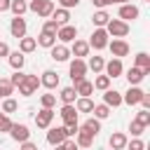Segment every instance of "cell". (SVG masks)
<instances>
[{
	"mask_svg": "<svg viewBox=\"0 0 150 150\" xmlns=\"http://www.w3.org/2000/svg\"><path fill=\"white\" fill-rule=\"evenodd\" d=\"M143 2H148V0H143Z\"/></svg>",
	"mask_w": 150,
	"mask_h": 150,
	"instance_id": "obj_52",
	"label": "cell"
},
{
	"mask_svg": "<svg viewBox=\"0 0 150 150\" xmlns=\"http://www.w3.org/2000/svg\"><path fill=\"white\" fill-rule=\"evenodd\" d=\"M16 143H21V141H26V138H30V131H28V127L26 124H19V122H12V129L7 131Z\"/></svg>",
	"mask_w": 150,
	"mask_h": 150,
	"instance_id": "obj_13",
	"label": "cell"
},
{
	"mask_svg": "<svg viewBox=\"0 0 150 150\" xmlns=\"http://www.w3.org/2000/svg\"><path fill=\"white\" fill-rule=\"evenodd\" d=\"M9 12H12L14 16H23V14L28 12V2H26V0H12V2H9Z\"/></svg>",
	"mask_w": 150,
	"mask_h": 150,
	"instance_id": "obj_29",
	"label": "cell"
},
{
	"mask_svg": "<svg viewBox=\"0 0 150 150\" xmlns=\"http://www.w3.org/2000/svg\"><path fill=\"white\" fill-rule=\"evenodd\" d=\"M42 30H49V33H56L59 30V23L49 16V19H45V23H42Z\"/></svg>",
	"mask_w": 150,
	"mask_h": 150,
	"instance_id": "obj_43",
	"label": "cell"
},
{
	"mask_svg": "<svg viewBox=\"0 0 150 150\" xmlns=\"http://www.w3.org/2000/svg\"><path fill=\"white\" fill-rule=\"evenodd\" d=\"M40 87H45V89H56V87H59V73H56V70H45L42 77H40Z\"/></svg>",
	"mask_w": 150,
	"mask_h": 150,
	"instance_id": "obj_15",
	"label": "cell"
},
{
	"mask_svg": "<svg viewBox=\"0 0 150 150\" xmlns=\"http://www.w3.org/2000/svg\"><path fill=\"white\" fill-rule=\"evenodd\" d=\"M103 103L110 105V108H117L122 105V91H115V89H103Z\"/></svg>",
	"mask_w": 150,
	"mask_h": 150,
	"instance_id": "obj_16",
	"label": "cell"
},
{
	"mask_svg": "<svg viewBox=\"0 0 150 150\" xmlns=\"http://www.w3.org/2000/svg\"><path fill=\"white\" fill-rule=\"evenodd\" d=\"M94 117H98V120H105L108 115H110V105H105V103H98V105H94Z\"/></svg>",
	"mask_w": 150,
	"mask_h": 150,
	"instance_id": "obj_37",
	"label": "cell"
},
{
	"mask_svg": "<svg viewBox=\"0 0 150 150\" xmlns=\"http://www.w3.org/2000/svg\"><path fill=\"white\" fill-rule=\"evenodd\" d=\"M103 66H105L103 56H91V59L87 61V70H94V75H96V73H103Z\"/></svg>",
	"mask_w": 150,
	"mask_h": 150,
	"instance_id": "obj_31",
	"label": "cell"
},
{
	"mask_svg": "<svg viewBox=\"0 0 150 150\" xmlns=\"http://www.w3.org/2000/svg\"><path fill=\"white\" fill-rule=\"evenodd\" d=\"M134 120H138V122H141L143 127H148V124H150V110H148V108H143V110H138Z\"/></svg>",
	"mask_w": 150,
	"mask_h": 150,
	"instance_id": "obj_40",
	"label": "cell"
},
{
	"mask_svg": "<svg viewBox=\"0 0 150 150\" xmlns=\"http://www.w3.org/2000/svg\"><path fill=\"white\" fill-rule=\"evenodd\" d=\"M23 77H26V73H21V70H16V73H14L12 77H9V82L14 84V89H16V87H19L21 82H23Z\"/></svg>",
	"mask_w": 150,
	"mask_h": 150,
	"instance_id": "obj_44",
	"label": "cell"
},
{
	"mask_svg": "<svg viewBox=\"0 0 150 150\" xmlns=\"http://www.w3.org/2000/svg\"><path fill=\"white\" fill-rule=\"evenodd\" d=\"M138 103H141L143 108H148V110H150V94H145V91H143V96H141V101H138Z\"/></svg>",
	"mask_w": 150,
	"mask_h": 150,
	"instance_id": "obj_48",
	"label": "cell"
},
{
	"mask_svg": "<svg viewBox=\"0 0 150 150\" xmlns=\"http://www.w3.org/2000/svg\"><path fill=\"white\" fill-rule=\"evenodd\" d=\"M28 9L35 12L40 19H49L52 12H54V2L52 0H30L28 2Z\"/></svg>",
	"mask_w": 150,
	"mask_h": 150,
	"instance_id": "obj_3",
	"label": "cell"
},
{
	"mask_svg": "<svg viewBox=\"0 0 150 150\" xmlns=\"http://www.w3.org/2000/svg\"><path fill=\"white\" fill-rule=\"evenodd\" d=\"M35 42L40 45V47H52L54 42H56V33H49V30H40V35L35 38Z\"/></svg>",
	"mask_w": 150,
	"mask_h": 150,
	"instance_id": "obj_24",
	"label": "cell"
},
{
	"mask_svg": "<svg viewBox=\"0 0 150 150\" xmlns=\"http://www.w3.org/2000/svg\"><path fill=\"white\" fill-rule=\"evenodd\" d=\"M75 91H77V96H91L94 94V82H89L87 77H82V80H77L75 84Z\"/></svg>",
	"mask_w": 150,
	"mask_h": 150,
	"instance_id": "obj_22",
	"label": "cell"
},
{
	"mask_svg": "<svg viewBox=\"0 0 150 150\" xmlns=\"http://www.w3.org/2000/svg\"><path fill=\"white\" fill-rule=\"evenodd\" d=\"M112 2H117V5H124V2H131V0H112Z\"/></svg>",
	"mask_w": 150,
	"mask_h": 150,
	"instance_id": "obj_51",
	"label": "cell"
},
{
	"mask_svg": "<svg viewBox=\"0 0 150 150\" xmlns=\"http://www.w3.org/2000/svg\"><path fill=\"white\" fill-rule=\"evenodd\" d=\"M145 75H150V73H145V70L138 68V66H131V68L127 70V82H129V84H141Z\"/></svg>",
	"mask_w": 150,
	"mask_h": 150,
	"instance_id": "obj_20",
	"label": "cell"
},
{
	"mask_svg": "<svg viewBox=\"0 0 150 150\" xmlns=\"http://www.w3.org/2000/svg\"><path fill=\"white\" fill-rule=\"evenodd\" d=\"M80 129L89 131V134L96 138V136H98V131H101V120H98V117H89V120H84V122L80 124Z\"/></svg>",
	"mask_w": 150,
	"mask_h": 150,
	"instance_id": "obj_23",
	"label": "cell"
},
{
	"mask_svg": "<svg viewBox=\"0 0 150 150\" xmlns=\"http://www.w3.org/2000/svg\"><path fill=\"white\" fill-rule=\"evenodd\" d=\"M49 52H52V59L54 61H59V63H63V61H68L70 59V47L68 45H63V42H54L52 47H49Z\"/></svg>",
	"mask_w": 150,
	"mask_h": 150,
	"instance_id": "obj_9",
	"label": "cell"
},
{
	"mask_svg": "<svg viewBox=\"0 0 150 150\" xmlns=\"http://www.w3.org/2000/svg\"><path fill=\"white\" fill-rule=\"evenodd\" d=\"M38 47V42H35V38H28V35H23V38H19V49L23 52V54H30L33 49Z\"/></svg>",
	"mask_w": 150,
	"mask_h": 150,
	"instance_id": "obj_30",
	"label": "cell"
},
{
	"mask_svg": "<svg viewBox=\"0 0 150 150\" xmlns=\"http://www.w3.org/2000/svg\"><path fill=\"white\" fill-rule=\"evenodd\" d=\"M110 87V77L103 73H96V77H94V89H98V91H103V89H108Z\"/></svg>",
	"mask_w": 150,
	"mask_h": 150,
	"instance_id": "obj_33",
	"label": "cell"
},
{
	"mask_svg": "<svg viewBox=\"0 0 150 150\" xmlns=\"http://www.w3.org/2000/svg\"><path fill=\"white\" fill-rule=\"evenodd\" d=\"M16 108H19V103H16L12 96H5V101H2V112H7V115H9V112H14Z\"/></svg>",
	"mask_w": 150,
	"mask_h": 150,
	"instance_id": "obj_39",
	"label": "cell"
},
{
	"mask_svg": "<svg viewBox=\"0 0 150 150\" xmlns=\"http://www.w3.org/2000/svg\"><path fill=\"white\" fill-rule=\"evenodd\" d=\"M40 105L42 108H54L56 105V94H42L40 96Z\"/></svg>",
	"mask_w": 150,
	"mask_h": 150,
	"instance_id": "obj_38",
	"label": "cell"
},
{
	"mask_svg": "<svg viewBox=\"0 0 150 150\" xmlns=\"http://www.w3.org/2000/svg\"><path fill=\"white\" fill-rule=\"evenodd\" d=\"M0 98H2V96H0Z\"/></svg>",
	"mask_w": 150,
	"mask_h": 150,
	"instance_id": "obj_53",
	"label": "cell"
},
{
	"mask_svg": "<svg viewBox=\"0 0 150 150\" xmlns=\"http://www.w3.org/2000/svg\"><path fill=\"white\" fill-rule=\"evenodd\" d=\"M89 42L87 40H73L70 42V56H77V59H84V56H89Z\"/></svg>",
	"mask_w": 150,
	"mask_h": 150,
	"instance_id": "obj_10",
	"label": "cell"
},
{
	"mask_svg": "<svg viewBox=\"0 0 150 150\" xmlns=\"http://www.w3.org/2000/svg\"><path fill=\"white\" fill-rule=\"evenodd\" d=\"M127 145H129V148H131V150H143V141H138V138H134V141H131V143H129V141H127Z\"/></svg>",
	"mask_w": 150,
	"mask_h": 150,
	"instance_id": "obj_46",
	"label": "cell"
},
{
	"mask_svg": "<svg viewBox=\"0 0 150 150\" xmlns=\"http://www.w3.org/2000/svg\"><path fill=\"white\" fill-rule=\"evenodd\" d=\"M134 66H138V68H143L145 73H150V56L145 54V52H138L136 54V63Z\"/></svg>",
	"mask_w": 150,
	"mask_h": 150,
	"instance_id": "obj_35",
	"label": "cell"
},
{
	"mask_svg": "<svg viewBox=\"0 0 150 150\" xmlns=\"http://www.w3.org/2000/svg\"><path fill=\"white\" fill-rule=\"evenodd\" d=\"M94 2V7H98V9H105L108 5H112V0H91Z\"/></svg>",
	"mask_w": 150,
	"mask_h": 150,
	"instance_id": "obj_47",
	"label": "cell"
},
{
	"mask_svg": "<svg viewBox=\"0 0 150 150\" xmlns=\"http://www.w3.org/2000/svg\"><path fill=\"white\" fill-rule=\"evenodd\" d=\"M9 2L12 0H0V12H7L9 9Z\"/></svg>",
	"mask_w": 150,
	"mask_h": 150,
	"instance_id": "obj_50",
	"label": "cell"
},
{
	"mask_svg": "<svg viewBox=\"0 0 150 150\" xmlns=\"http://www.w3.org/2000/svg\"><path fill=\"white\" fill-rule=\"evenodd\" d=\"M14 94V84L9 82V77H0V96H12Z\"/></svg>",
	"mask_w": 150,
	"mask_h": 150,
	"instance_id": "obj_36",
	"label": "cell"
},
{
	"mask_svg": "<svg viewBox=\"0 0 150 150\" xmlns=\"http://www.w3.org/2000/svg\"><path fill=\"white\" fill-rule=\"evenodd\" d=\"M143 129H145V127H143L138 120H131V124H129V131H131V136H141V134H143Z\"/></svg>",
	"mask_w": 150,
	"mask_h": 150,
	"instance_id": "obj_42",
	"label": "cell"
},
{
	"mask_svg": "<svg viewBox=\"0 0 150 150\" xmlns=\"http://www.w3.org/2000/svg\"><path fill=\"white\" fill-rule=\"evenodd\" d=\"M68 73H70V80H73V84H75L77 80H82V77L87 75V61L75 56V59L70 61V66H68Z\"/></svg>",
	"mask_w": 150,
	"mask_h": 150,
	"instance_id": "obj_4",
	"label": "cell"
},
{
	"mask_svg": "<svg viewBox=\"0 0 150 150\" xmlns=\"http://www.w3.org/2000/svg\"><path fill=\"white\" fill-rule=\"evenodd\" d=\"M103 70H105V75L112 80V77H120L122 73H124V66H122V59H117V56H112L105 66H103Z\"/></svg>",
	"mask_w": 150,
	"mask_h": 150,
	"instance_id": "obj_11",
	"label": "cell"
},
{
	"mask_svg": "<svg viewBox=\"0 0 150 150\" xmlns=\"http://www.w3.org/2000/svg\"><path fill=\"white\" fill-rule=\"evenodd\" d=\"M9 129H12V120H9V115H7V112H2V110H0V131H5V134H7Z\"/></svg>",
	"mask_w": 150,
	"mask_h": 150,
	"instance_id": "obj_41",
	"label": "cell"
},
{
	"mask_svg": "<svg viewBox=\"0 0 150 150\" xmlns=\"http://www.w3.org/2000/svg\"><path fill=\"white\" fill-rule=\"evenodd\" d=\"M127 141H129V138H127L122 131H115V134L110 136V141H108V143H110V148H112V150H124V148H127Z\"/></svg>",
	"mask_w": 150,
	"mask_h": 150,
	"instance_id": "obj_25",
	"label": "cell"
},
{
	"mask_svg": "<svg viewBox=\"0 0 150 150\" xmlns=\"http://www.w3.org/2000/svg\"><path fill=\"white\" fill-rule=\"evenodd\" d=\"M75 38H77V28H75L73 23H63V26H59V30H56V40H59V42L68 45V42H73Z\"/></svg>",
	"mask_w": 150,
	"mask_h": 150,
	"instance_id": "obj_7",
	"label": "cell"
},
{
	"mask_svg": "<svg viewBox=\"0 0 150 150\" xmlns=\"http://www.w3.org/2000/svg\"><path fill=\"white\" fill-rule=\"evenodd\" d=\"M7 61H9V66H12L14 70H21V68H23V63H26V54H23L21 49L9 52V54H7Z\"/></svg>",
	"mask_w": 150,
	"mask_h": 150,
	"instance_id": "obj_21",
	"label": "cell"
},
{
	"mask_svg": "<svg viewBox=\"0 0 150 150\" xmlns=\"http://www.w3.org/2000/svg\"><path fill=\"white\" fill-rule=\"evenodd\" d=\"M75 108H77V112H91L94 110V101L89 96H77L75 98Z\"/></svg>",
	"mask_w": 150,
	"mask_h": 150,
	"instance_id": "obj_27",
	"label": "cell"
},
{
	"mask_svg": "<svg viewBox=\"0 0 150 150\" xmlns=\"http://www.w3.org/2000/svg\"><path fill=\"white\" fill-rule=\"evenodd\" d=\"M38 87H40V77H38V75H26L23 82H21L16 89H19L21 96H33V94L38 91Z\"/></svg>",
	"mask_w": 150,
	"mask_h": 150,
	"instance_id": "obj_5",
	"label": "cell"
},
{
	"mask_svg": "<svg viewBox=\"0 0 150 150\" xmlns=\"http://www.w3.org/2000/svg\"><path fill=\"white\" fill-rule=\"evenodd\" d=\"M7 54H9V45L0 40V56H7Z\"/></svg>",
	"mask_w": 150,
	"mask_h": 150,
	"instance_id": "obj_49",
	"label": "cell"
},
{
	"mask_svg": "<svg viewBox=\"0 0 150 150\" xmlns=\"http://www.w3.org/2000/svg\"><path fill=\"white\" fill-rule=\"evenodd\" d=\"M61 120H63V124H68V122H77V108H75V103H63V108H61Z\"/></svg>",
	"mask_w": 150,
	"mask_h": 150,
	"instance_id": "obj_18",
	"label": "cell"
},
{
	"mask_svg": "<svg viewBox=\"0 0 150 150\" xmlns=\"http://www.w3.org/2000/svg\"><path fill=\"white\" fill-rule=\"evenodd\" d=\"M138 7L136 5H131V2H124V5H120V19H124V21H134V19H138Z\"/></svg>",
	"mask_w": 150,
	"mask_h": 150,
	"instance_id": "obj_17",
	"label": "cell"
},
{
	"mask_svg": "<svg viewBox=\"0 0 150 150\" xmlns=\"http://www.w3.org/2000/svg\"><path fill=\"white\" fill-rule=\"evenodd\" d=\"M108 19H110V14H108L105 9H96V12H94V16H91L94 26H105V23H108Z\"/></svg>",
	"mask_w": 150,
	"mask_h": 150,
	"instance_id": "obj_34",
	"label": "cell"
},
{
	"mask_svg": "<svg viewBox=\"0 0 150 150\" xmlns=\"http://www.w3.org/2000/svg\"><path fill=\"white\" fill-rule=\"evenodd\" d=\"M108 49H110V54L117 56V59H122V56L129 54V45H127L124 38H112V40H108Z\"/></svg>",
	"mask_w": 150,
	"mask_h": 150,
	"instance_id": "obj_6",
	"label": "cell"
},
{
	"mask_svg": "<svg viewBox=\"0 0 150 150\" xmlns=\"http://www.w3.org/2000/svg\"><path fill=\"white\" fill-rule=\"evenodd\" d=\"M75 143H77L80 148H89V145L94 143V136H91L89 131H84V129H77V134H75Z\"/></svg>",
	"mask_w": 150,
	"mask_h": 150,
	"instance_id": "obj_28",
	"label": "cell"
},
{
	"mask_svg": "<svg viewBox=\"0 0 150 150\" xmlns=\"http://www.w3.org/2000/svg\"><path fill=\"white\" fill-rule=\"evenodd\" d=\"M66 138V131H63V127H47V143L49 145H61V141Z\"/></svg>",
	"mask_w": 150,
	"mask_h": 150,
	"instance_id": "obj_19",
	"label": "cell"
},
{
	"mask_svg": "<svg viewBox=\"0 0 150 150\" xmlns=\"http://www.w3.org/2000/svg\"><path fill=\"white\" fill-rule=\"evenodd\" d=\"M141 96H143V89H141L138 84H129V89L122 94V103H127V105H138Z\"/></svg>",
	"mask_w": 150,
	"mask_h": 150,
	"instance_id": "obj_8",
	"label": "cell"
},
{
	"mask_svg": "<svg viewBox=\"0 0 150 150\" xmlns=\"http://www.w3.org/2000/svg\"><path fill=\"white\" fill-rule=\"evenodd\" d=\"M59 5H61V7H66V9H73V7H77V5H80V0H59Z\"/></svg>",
	"mask_w": 150,
	"mask_h": 150,
	"instance_id": "obj_45",
	"label": "cell"
},
{
	"mask_svg": "<svg viewBox=\"0 0 150 150\" xmlns=\"http://www.w3.org/2000/svg\"><path fill=\"white\" fill-rule=\"evenodd\" d=\"M103 28L108 30L110 38H127V35H129V21H124V19H112V16H110Z\"/></svg>",
	"mask_w": 150,
	"mask_h": 150,
	"instance_id": "obj_1",
	"label": "cell"
},
{
	"mask_svg": "<svg viewBox=\"0 0 150 150\" xmlns=\"http://www.w3.org/2000/svg\"><path fill=\"white\" fill-rule=\"evenodd\" d=\"M54 120V108H40V112L35 115V124L38 129H47Z\"/></svg>",
	"mask_w": 150,
	"mask_h": 150,
	"instance_id": "obj_12",
	"label": "cell"
},
{
	"mask_svg": "<svg viewBox=\"0 0 150 150\" xmlns=\"http://www.w3.org/2000/svg\"><path fill=\"white\" fill-rule=\"evenodd\" d=\"M108 40H110L108 30H105L103 26H96V28H94V33H91V38H89V47H94L96 52H101V49H105V47H108Z\"/></svg>",
	"mask_w": 150,
	"mask_h": 150,
	"instance_id": "obj_2",
	"label": "cell"
},
{
	"mask_svg": "<svg viewBox=\"0 0 150 150\" xmlns=\"http://www.w3.org/2000/svg\"><path fill=\"white\" fill-rule=\"evenodd\" d=\"M59 98H61L63 103H75V98H77L75 87H63V89H61V94H59Z\"/></svg>",
	"mask_w": 150,
	"mask_h": 150,
	"instance_id": "obj_32",
	"label": "cell"
},
{
	"mask_svg": "<svg viewBox=\"0 0 150 150\" xmlns=\"http://www.w3.org/2000/svg\"><path fill=\"white\" fill-rule=\"evenodd\" d=\"M26 28H28V26H26V19H23V16H14L12 23H9V33H12V38H16V40L26 35Z\"/></svg>",
	"mask_w": 150,
	"mask_h": 150,
	"instance_id": "obj_14",
	"label": "cell"
},
{
	"mask_svg": "<svg viewBox=\"0 0 150 150\" xmlns=\"http://www.w3.org/2000/svg\"><path fill=\"white\" fill-rule=\"evenodd\" d=\"M52 19L59 23V26H63V23H70V12L66 9V7H54V12H52Z\"/></svg>",
	"mask_w": 150,
	"mask_h": 150,
	"instance_id": "obj_26",
	"label": "cell"
}]
</instances>
